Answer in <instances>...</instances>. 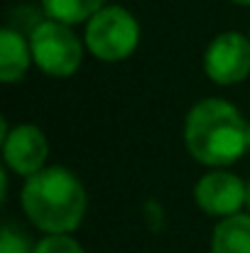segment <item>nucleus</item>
Returning <instances> with one entry per match:
<instances>
[{
	"label": "nucleus",
	"instance_id": "7",
	"mask_svg": "<svg viewBox=\"0 0 250 253\" xmlns=\"http://www.w3.org/2000/svg\"><path fill=\"white\" fill-rule=\"evenodd\" d=\"M194 202L204 214L226 219L248 207V184L233 172L211 169L196 182Z\"/></svg>",
	"mask_w": 250,
	"mask_h": 253
},
{
	"label": "nucleus",
	"instance_id": "10",
	"mask_svg": "<svg viewBox=\"0 0 250 253\" xmlns=\"http://www.w3.org/2000/svg\"><path fill=\"white\" fill-rule=\"evenodd\" d=\"M106 7V0H42V10L49 20L64 22L69 27L88 22L96 12Z\"/></svg>",
	"mask_w": 250,
	"mask_h": 253
},
{
	"label": "nucleus",
	"instance_id": "4",
	"mask_svg": "<svg viewBox=\"0 0 250 253\" xmlns=\"http://www.w3.org/2000/svg\"><path fill=\"white\" fill-rule=\"evenodd\" d=\"M32 62L54 79H69L79 72L83 62V42L76 32L57 20H37L30 30Z\"/></svg>",
	"mask_w": 250,
	"mask_h": 253
},
{
	"label": "nucleus",
	"instance_id": "1",
	"mask_svg": "<svg viewBox=\"0 0 250 253\" xmlns=\"http://www.w3.org/2000/svg\"><path fill=\"white\" fill-rule=\"evenodd\" d=\"M184 145L199 165L223 169L248 153V123L233 103L204 98L184 118Z\"/></svg>",
	"mask_w": 250,
	"mask_h": 253
},
{
	"label": "nucleus",
	"instance_id": "9",
	"mask_svg": "<svg viewBox=\"0 0 250 253\" xmlns=\"http://www.w3.org/2000/svg\"><path fill=\"white\" fill-rule=\"evenodd\" d=\"M211 253H250V211L221 219L211 231Z\"/></svg>",
	"mask_w": 250,
	"mask_h": 253
},
{
	"label": "nucleus",
	"instance_id": "5",
	"mask_svg": "<svg viewBox=\"0 0 250 253\" xmlns=\"http://www.w3.org/2000/svg\"><path fill=\"white\" fill-rule=\"evenodd\" d=\"M204 72L218 86L246 82L250 77V37L241 32L216 35L204 52Z\"/></svg>",
	"mask_w": 250,
	"mask_h": 253
},
{
	"label": "nucleus",
	"instance_id": "13",
	"mask_svg": "<svg viewBox=\"0 0 250 253\" xmlns=\"http://www.w3.org/2000/svg\"><path fill=\"white\" fill-rule=\"evenodd\" d=\"M233 5H241V7H250V0H231Z\"/></svg>",
	"mask_w": 250,
	"mask_h": 253
},
{
	"label": "nucleus",
	"instance_id": "15",
	"mask_svg": "<svg viewBox=\"0 0 250 253\" xmlns=\"http://www.w3.org/2000/svg\"><path fill=\"white\" fill-rule=\"evenodd\" d=\"M248 153H250V123H248Z\"/></svg>",
	"mask_w": 250,
	"mask_h": 253
},
{
	"label": "nucleus",
	"instance_id": "6",
	"mask_svg": "<svg viewBox=\"0 0 250 253\" xmlns=\"http://www.w3.org/2000/svg\"><path fill=\"white\" fill-rule=\"evenodd\" d=\"M49 155L47 135L35 123H20L15 128H7L2 121V163L15 174L32 177L39 169H44Z\"/></svg>",
	"mask_w": 250,
	"mask_h": 253
},
{
	"label": "nucleus",
	"instance_id": "12",
	"mask_svg": "<svg viewBox=\"0 0 250 253\" xmlns=\"http://www.w3.org/2000/svg\"><path fill=\"white\" fill-rule=\"evenodd\" d=\"M35 253H83V249L71 234H49L35 244Z\"/></svg>",
	"mask_w": 250,
	"mask_h": 253
},
{
	"label": "nucleus",
	"instance_id": "14",
	"mask_svg": "<svg viewBox=\"0 0 250 253\" xmlns=\"http://www.w3.org/2000/svg\"><path fill=\"white\" fill-rule=\"evenodd\" d=\"M248 211H250V179H248Z\"/></svg>",
	"mask_w": 250,
	"mask_h": 253
},
{
	"label": "nucleus",
	"instance_id": "3",
	"mask_svg": "<svg viewBox=\"0 0 250 253\" xmlns=\"http://www.w3.org/2000/svg\"><path fill=\"white\" fill-rule=\"evenodd\" d=\"M83 44L101 62H123L140 44V22L123 5H106L86 22Z\"/></svg>",
	"mask_w": 250,
	"mask_h": 253
},
{
	"label": "nucleus",
	"instance_id": "8",
	"mask_svg": "<svg viewBox=\"0 0 250 253\" xmlns=\"http://www.w3.org/2000/svg\"><path fill=\"white\" fill-rule=\"evenodd\" d=\"M32 62V49L30 40L22 37L20 30L5 25L0 32V79L2 84H17Z\"/></svg>",
	"mask_w": 250,
	"mask_h": 253
},
{
	"label": "nucleus",
	"instance_id": "11",
	"mask_svg": "<svg viewBox=\"0 0 250 253\" xmlns=\"http://www.w3.org/2000/svg\"><path fill=\"white\" fill-rule=\"evenodd\" d=\"M0 253H35V244L22 229L7 221L0 231Z\"/></svg>",
	"mask_w": 250,
	"mask_h": 253
},
{
	"label": "nucleus",
	"instance_id": "16",
	"mask_svg": "<svg viewBox=\"0 0 250 253\" xmlns=\"http://www.w3.org/2000/svg\"><path fill=\"white\" fill-rule=\"evenodd\" d=\"M248 37H250V32H248Z\"/></svg>",
	"mask_w": 250,
	"mask_h": 253
},
{
	"label": "nucleus",
	"instance_id": "2",
	"mask_svg": "<svg viewBox=\"0 0 250 253\" xmlns=\"http://www.w3.org/2000/svg\"><path fill=\"white\" fill-rule=\"evenodd\" d=\"M25 216L49 234H71L86 214V189L81 179L67 168H44L27 177L20 192Z\"/></svg>",
	"mask_w": 250,
	"mask_h": 253
}]
</instances>
